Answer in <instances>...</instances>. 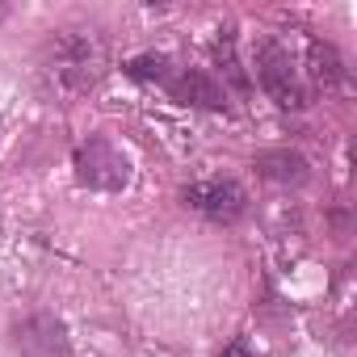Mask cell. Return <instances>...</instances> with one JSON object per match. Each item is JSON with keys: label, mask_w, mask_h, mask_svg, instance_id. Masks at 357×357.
Segmentation results:
<instances>
[{"label": "cell", "mask_w": 357, "mask_h": 357, "mask_svg": "<svg viewBox=\"0 0 357 357\" xmlns=\"http://www.w3.org/2000/svg\"><path fill=\"white\" fill-rule=\"evenodd\" d=\"M105 68V47L93 30H63L47 47V76L63 93H84Z\"/></svg>", "instance_id": "1"}, {"label": "cell", "mask_w": 357, "mask_h": 357, "mask_svg": "<svg viewBox=\"0 0 357 357\" xmlns=\"http://www.w3.org/2000/svg\"><path fill=\"white\" fill-rule=\"evenodd\" d=\"M72 164H76V181L89 185V190H97V194H118V190L130 185V155L118 143H109L105 135L84 139L76 147Z\"/></svg>", "instance_id": "2"}, {"label": "cell", "mask_w": 357, "mask_h": 357, "mask_svg": "<svg viewBox=\"0 0 357 357\" xmlns=\"http://www.w3.org/2000/svg\"><path fill=\"white\" fill-rule=\"evenodd\" d=\"M257 80H261V89L269 93L273 105H282V109H303L307 105V89L298 80V68H294L290 51L278 38H261V47H257Z\"/></svg>", "instance_id": "3"}, {"label": "cell", "mask_w": 357, "mask_h": 357, "mask_svg": "<svg viewBox=\"0 0 357 357\" xmlns=\"http://www.w3.org/2000/svg\"><path fill=\"white\" fill-rule=\"evenodd\" d=\"M181 202H185L190 211H198L202 219L223 223V227H231V223H240V219L248 215V194H244L240 181H231V176H215V181H194V185H185V190H181Z\"/></svg>", "instance_id": "4"}, {"label": "cell", "mask_w": 357, "mask_h": 357, "mask_svg": "<svg viewBox=\"0 0 357 357\" xmlns=\"http://www.w3.org/2000/svg\"><path fill=\"white\" fill-rule=\"evenodd\" d=\"M13 353L17 357H68L72 336L59 315L51 311H30L26 319L13 324Z\"/></svg>", "instance_id": "5"}, {"label": "cell", "mask_w": 357, "mask_h": 357, "mask_svg": "<svg viewBox=\"0 0 357 357\" xmlns=\"http://www.w3.org/2000/svg\"><path fill=\"white\" fill-rule=\"evenodd\" d=\"M164 89H168L172 101H181V105H198V109H223L227 105L223 84L211 72H202V68H172Z\"/></svg>", "instance_id": "6"}, {"label": "cell", "mask_w": 357, "mask_h": 357, "mask_svg": "<svg viewBox=\"0 0 357 357\" xmlns=\"http://www.w3.org/2000/svg\"><path fill=\"white\" fill-rule=\"evenodd\" d=\"M252 164H257V172L265 176V181H278V185H303L307 176H311L307 160H303L298 151H290V147H273V151H261Z\"/></svg>", "instance_id": "7"}, {"label": "cell", "mask_w": 357, "mask_h": 357, "mask_svg": "<svg viewBox=\"0 0 357 357\" xmlns=\"http://www.w3.org/2000/svg\"><path fill=\"white\" fill-rule=\"evenodd\" d=\"M307 59H311V80H315V84L336 89V84L344 80V59L336 55V47H332V43L311 38V43H307Z\"/></svg>", "instance_id": "8"}, {"label": "cell", "mask_w": 357, "mask_h": 357, "mask_svg": "<svg viewBox=\"0 0 357 357\" xmlns=\"http://www.w3.org/2000/svg\"><path fill=\"white\" fill-rule=\"evenodd\" d=\"M126 76L130 80H155V84H164L172 76V59L168 55H139V59L126 63Z\"/></svg>", "instance_id": "9"}, {"label": "cell", "mask_w": 357, "mask_h": 357, "mask_svg": "<svg viewBox=\"0 0 357 357\" xmlns=\"http://www.w3.org/2000/svg\"><path fill=\"white\" fill-rule=\"evenodd\" d=\"M223 357H252V353H248V344H244V340H231V344L223 349Z\"/></svg>", "instance_id": "10"}]
</instances>
